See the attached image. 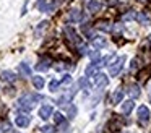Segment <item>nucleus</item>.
Instances as JSON below:
<instances>
[{
  "label": "nucleus",
  "mask_w": 151,
  "mask_h": 133,
  "mask_svg": "<svg viewBox=\"0 0 151 133\" xmlns=\"http://www.w3.org/2000/svg\"><path fill=\"white\" fill-rule=\"evenodd\" d=\"M39 99H41L39 94H24V96L20 97V101H18V107H20L21 110H24V112H28V110H31L36 106V102Z\"/></svg>",
  "instance_id": "f257e3e1"
},
{
  "label": "nucleus",
  "mask_w": 151,
  "mask_h": 133,
  "mask_svg": "<svg viewBox=\"0 0 151 133\" xmlns=\"http://www.w3.org/2000/svg\"><path fill=\"white\" fill-rule=\"evenodd\" d=\"M124 62H125V57H124V55H120V57H119L117 60L109 67V73H111V76H117V75L120 73L122 67H124Z\"/></svg>",
  "instance_id": "f03ea898"
},
{
  "label": "nucleus",
  "mask_w": 151,
  "mask_h": 133,
  "mask_svg": "<svg viewBox=\"0 0 151 133\" xmlns=\"http://www.w3.org/2000/svg\"><path fill=\"white\" fill-rule=\"evenodd\" d=\"M138 120H140V123H143V125L150 120V109H148L146 106L138 107Z\"/></svg>",
  "instance_id": "7ed1b4c3"
},
{
  "label": "nucleus",
  "mask_w": 151,
  "mask_h": 133,
  "mask_svg": "<svg viewBox=\"0 0 151 133\" xmlns=\"http://www.w3.org/2000/svg\"><path fill=\"white\" fill-rule=\"evenodd\" d=\"M15 123H17L20 128H26V127L29 125V115H28V114H20V115H17V119H15Z\"/></svg>",
  "instance_id": "20e7f679"
},
{
  "label": "nucleus",
  "mask_w": 151,
  "mask_h": 133,
  "mask_svg": "<svg viewBox=\"0 0 151 133\" xmlns=\"http://www.w3.org/2000/svg\"><path fill=\"white\" fill-rule=\"evenodd\" d=\"M75 93H76V88H72V89L68 91V93H65V94H62V96L57 99V104H60V106H63V104H67L68 101H72V97L75 96Z\"/></svg>",
  "instance_id": "39448f33"
},
{
  "label": "nucleus",
  "mask_w": 151,
  "mask_h": 133,
  "mask_svg": "<svg viewBox=\"0 0 151 133\" xmlns=\"http://www.w3.org/2000/svg\"><path fill=\"white\" fill-rule=\"evenodd\" d=\"M50 115H54V109H52V106H42L39 109V117L42 120H47V119H50Z\"/></svg>",
  "instance_id": "423d86ee"
},
{
  "label": "nucleus",
  "mask_w": 151,
  "mask_h": 133,
  "mask_svg": "<svg viewBox=\"0 0 151 133\" xmlns=\"http://www.w3.org/2000/svg\"><path fill=\"white\" fill-rule=\"evenodd\" d=\"M94 78H96V86H98V88H106V86H107L109 78L106 76L104 73H99V71H98V73L94 75Z\"/></svg>",
  "instance_id": "0eeeda50"
},
{
  "label": "nucleus",
  "mask_w": 151,
  "mask_h": 133,
  "mask_svg": "<svg viewBox=\"0 0 151 133\" xmlns=\"http://www.w3.org/2000/svg\"><path fill=\"white\" fill-rule=\"evenodd\" d=\"M49 67H50V58H47V57H42L36 63V70L37 71H46V70H49Z\"/></svg>",
  "instance_id": "6e6552de"
},
{
  "label": "nucleus",
  "mask_w": 151,
  "mask_h": 133,
  "mask_svg": "<svg viewBox=\"0 0 151 133\" xmlns=\"http://www.w3.org/2000/svg\"><path fill=\"white\" fill-rule=\"evenodd\" d=\"M65 34L68 36V39H70V41L76 42V44H80V42H81L80 36L76 34V32H75V29H73V28H70V26H67V28H65Z\"/></svg>",
  "instance_id": "1a4fd4ad"
},
{
  "label": "nucleus",
  "mask_w": 151,
  "mask_h": 133,
  "mask_svg": "<svg viewBox=\"0 0 151 133\" xmlns=\"http://www.w3.org/2000/svg\"><path fill=\"white\" fill-rule=\"evenodd\" d=\"M101 2H98V0H89L88 3H86V8H88V12L91 13H98L99 10H101Z\"/></svg>",
  "instance_id": "9d476101"
},
{
  "label": "nucleus",
  "mask_w": 151,
  "mask_h": 133,
  "mask_svg": "<svg viewBox=\"0 0 151 133\" xmlns=\"http://www.w3.org/2000/svg\"><path fill=\"white\" fill-rule=\"evenodd\" d=\"M99 68H101L99 62H93V63L88 65V68H86V75H88V76H94V75L99 71Z\"/></svg>",
  "instance_id": "9b49d317"
},
{
  "label": "nucleus",
  "mask_w": 151,
  "mask_h": 133,
  "mask_svg": "<svg viewBox=\"0 0 151 133\" xmlns=\"http://www.w3.org/2000/svg\"><path fill=\"white\" fill-rule=\"evenodd\" d=\"M91 42H93V45H94L96 49H102V47L107 45V41H106L104 37H99V36H94V37L91 39Z\"/></svg>",
  "instance_id": "f8f14e48"
},
{
  "label": "nucleus",
  "mask_w": 151,
  "mask_h": 133,
  "mask_svg": "<svg viewBox=\"0 0 151 133\" xmlns=\"http://www.w3.org/2000/svg\"><path fill=\"white\" fill-rule=\"evenodd\" d=\"M15 73L13 71H10V70H5V71H2V76H0V80L2 81H8V83H10V81H15Z\"/></svg>",
  "instance_id": "ddd939ff"
},
{
  "label": "nucleus",
  "mask_w": 151,
  "mask_h": 133,
  "mask_svg": "<svg viewBox=\"0 0 151 133\" xmlns=\"http://www.w3.org/2000/svg\"><path fill=\"white\" fill-rule=\"evenodd\" d=\"M133 106H135V102L133 101H125L124 104H122V114H130L132 110H133Z\"/></svg>",
  "instance_id": "4468645a"
},
{
  "label": "nucleus",
  "mask_w": 151,
  "mask_h": 133,
  "mask_svg": "<svg viewBox=\"0 0 151 133\" xmlns=\"http://www.w3.org/2000/svg\"><path fill=\"white\" fill-rule=\"evenodd\" d=\"M81 12H80V10H72V12H70V15H68V19L70 21H81Z\"/></svg>",
  "instance_id": "2eb2a0df"
},
{
  "label": "nucleus",
  "mask_w": 151,
  "mask_h": 133,
  "mask_svg": "<svg viewBox=\"0 0 151 133\" xmlns=\"http://www.w3.org/2000/svg\"><path fill=\"white\" fill-rule=\"evenodd\" d=\"M122 99H124V91H122L120 88H119V89L115 91L114 94H112V104H119Z\"/></svg>",
  "instance_id": "dca6fc26"
},
{
  "label": "nucleus",
  "mask_w": 151,
  "mask_h": 133,
  "mask_svg": "<svg viewBox=\"0 0 151 133\" xmlns=\"http://www.w3.org/2000/svg\"><path fill=\"white\" fill-rule=\"evenodd\" d=\"M128 94H130V96L133 97V99H137V97H140L141 91H140V88H138L137 84H132L130 89H128Z\"/></svg>",
  "instance_id": "f3484780"
},
{
  "label": "nucleus",
  "mask_w": 151,
  "mask_h": 133,
  "mask_svg": "<svg viewBox=\"0 0 151 133\" xmlns=\"http://www.w3.org/2000/svg\"><path fill=\"white\" fill-rule=\"evenodd\" d=\"M18 70H20V73L24 75V76H29V73H31V70H29V67H28V63H20Z\"/></svg>",
  "instance_id": "a211bd4d"
},
{
  "label": "nucleus",
  "mask_w": 151,
  "mask_h": 133,
  "mask_svg": "<svg viewBox=\"0 0 151 133\" xmlns=\"http://www.w3.org/2000/svg\"><path fill=\"white\" fill-rule=\"evenodd\" d=\"M33 84H34V88H37V89H42V86H44L42 76H34L33 78Z\"/></svg>",
  "instance_id": "6ab92c4d"
},
{
  "label": "nucleus",
  "mask_w": 151,
  "mask_h": 133,
  "mask_svg": "<svg viewBox=\"0 0 151 133\" xmlns=\"http://www.w3.org/2000/svg\"><path fill=\"white\" fill-rule=\"evenodd\" d=\"M137 19L141 23V24H150V23H151V19L148 18L145 13H138V15H137Z\"/></svg>",
  "instance_id": "aec40b11"
},
{
  "label": "nucleus",
  "mask_w": 151,
  "mask_h": 133,
  "mask_svg": "<svg viewBox=\"0 0 151 133\" xmlns=\"http://www.w3.org/2000/svg\"><path fill=\"white\" fill-rule=\"evenodd\" d=\"M78 84H80V86H81L85 91H89V89H91V84L88 83V78H80Z\"/></svg>",
  "instance_id": "412c9836"
},
{
  "label": "nucleus",
  "mask_w": 151,
  "mask_h": 133,
  "mask_svg": "<svg viewBox=\"0 0 151 133\" xmlns=\"http://www.w3.org/2000/svg\"><path fill=\"white\" fill-rule=\"evenodd\" d=\"M67 115H68V119H73V117L76 115V106L70 104V106L67 107Z\"/></svg>",
  "instance_id": "4be33fe9"
},
{
  "label": "nucleus",
  "mask_w": 151,
  "mask_h": 133,
  "mask_svg": "<svg viewBox=\"0 0 151 133\" xmlns=\"http://www.w3.org/2000/svg\"><path fill=\"white\" fill-rule=\"evenodd\" d=\"M12 130V123L10 122H4V123H0V133H7Z\"/></svg>",
  "instance_id": "5701e85b"
},
{
  "label": "nucleus",
  "mask_w": 151,
  "mask_h": 133,
  "mask_svg": "<svg viewBox=\"0 0 151 133\" xmlns=\"http://www.w3.org/2000/svg\"><path fill=\"white\" fill-rule=\"evenodd\" d=\"M98 29H101V31H112V28L109 26V23H106V21H99L98 23Z\"/></svg>",
  "instance_id": "b1692460"
},
{
  "label": "nucleus",
  "mask_w": 151,
  "mask_h": 133,
  "mask_svg": "<svg viewBox=\"0 0 151 133\" xmlns=\"http://www.w3.org/2000/svg\"><path fill=\"white\" fill-rule=\"evenodd\" d=\"M59 81H57V80H50V83H49V89L50 91H57V89H59Z\"/></svg>",
  "instance_id": "393cba45"
},
{
  "label": "nucleus",
  "mask_w": 151,
  "mask_h": 133,
  "mask_svg": "<svg viewBox=\"0 0 151 133\" xmlns=\"http://www.w3.org/2000/svg\"><path fill=\"white\" fill-rule=\"evenodd\" d=\"M60 84H63V86H68V84H72V76H70V75H65V76L62 78V81H60Z\"/></svg>",
  "instance_id": "a878e982"
},
{
  "label": "nucleus",
  "mask_w": 151,
  "mask_h": 133,
  "mask_svg": "<svg viewBox=\"0 0 151 133\" xmlns=\"http://www.w3.org/2000/svg\"><path fill=\"white\" fill-rule=\"evenodd\" d=\"M135 18H137V13H135V12H128V13H125V15H124L125 21H130V19H135Z\"/></svg>",
  "instance_id": "bb28decb"
},
{
  "label": "nucleus",
  "mask_w": 151,
  "mask_h": 133,
  "mask_svg": "<svg viewBox=\"0 0 151 133\" xmlns=\"http://www.w3.org/2000/svg\"><path fill=\"white\" fill-rule=\"evenodd\" d=\"M54 122H55V123H62L63 122V114H60V112L54 114Z\"/></svg>",
  "instance_id": "cd10ccee"
},
{
  "label": "nucleus",
  "mask_w": 151,
  "mask_h": 133,
  "mask_svg": "<svg viewBox=\"0 0 151 133\" xmlns=\"http://www.w3.org/2000/svg\"><path fill=\"white\" fill-rule=\"evenodd\" d=\"M41 132L42 133H54L55 132V128H54V127H49V125H44V127H41Z\"/></svg>",
  "instance_id": "c85d7f7f"
},
{
  "label": "nucleus",
  "mask_w": 151,
  "mask_h": 133,
  "mask_svg": "<svg viewBox=\"0 0 151 133\" xmlns=\"http://www.w3.org/2000/svg\"><path fill=\"white\" fill-rule=\"evenodd\" d=\"M89 58H91L93 62H98V58H99V50L91 52V54H89Z\"/></svg>",
  "instance_id": "c756f323"
},
{
  "label": "nucleus",
  "mask_w": 151,
  "mask_h": 133,
  "mask_svg": "<svg viewBox=\"0 0 151 133\" xmlns=\"http://www.w3.org/2000/svg\"><path fill=\"white\" fill-rule=\"evenodd\" d=\"M46 26H47V21H42V23L39 24V29L36 31V34H41V32H42L44 29H46Z\"/></svg>",
  "instance_id": "7c9ffc66"
},
{
  "label": "nucleus",
  "mask_w": 151,
  "mask_h": 133,
  "mask_svg": "<svg viewBox=\"0 0 151 133\" xmlns=\"http://www.w3.org/2000/svg\"><path fill=\"white\" fill-rule=\"evenodd\" d=\"M130 68H132V70H137V68H138V60H137V58H135V60H132Z\"/></svg>",
  "instance_id": "2f4dec72"
},
{
  "label": "nucleus",
  "mask_w": 151,
  "mask_h": 133,
  "mask_svg": "<svg viewBox=\"0 0 151 133\" xmlns=\"http://www.w3.org/2000/svg\"><path fill=\"white\" fill-rule=\"evenodd\" d=\"M7 133H18V132H12V130H10V132H7Z\"/></svg>",
  "instance_id": "473e14b6"
}]
</instances>
